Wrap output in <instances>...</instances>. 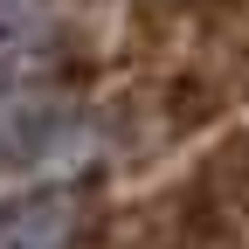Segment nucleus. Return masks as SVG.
<instances>
[{
    "label": "nucleus",
    "mask_w": 249,
    "mask_h": 249,
    "mask_svg": "<svg viewBox=\"0 0 249 249\" xmlns=\"http://www.w3.org/2000/svg\"><path fill=\"white\" fill-rule=\"evenodd\" d=\"M76 242H83V201L70 187H42L0 208V249H76Z\"/></svg>",
    "instance_id": "f257e3e1"
}]
</instances>
